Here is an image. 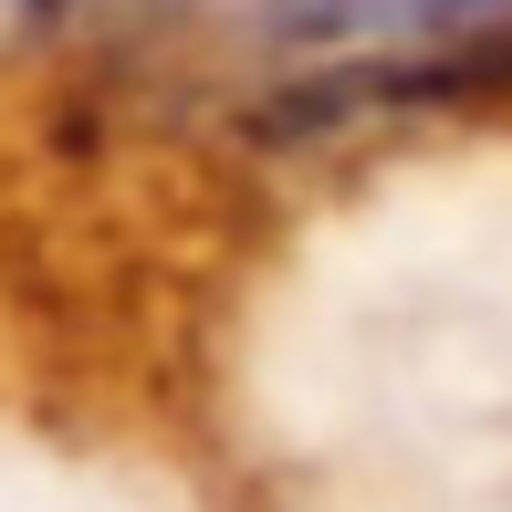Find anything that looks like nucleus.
Segmentation results:
<instances>
[{"label": "nucleus", "instance_id": "f257e3e1", "mask_svg": "<svg viewBox=\"0 0 512 512\" xmlns=\"http://www.w3.org/2000/svg\"><path fill=\"white\" fill-rule=\"evenodd\" d=\"M492 11H512V0H272L262 32L324 63H387V53H418V42L481 32Z\"/></svg>", "mask_w": 512, "mask_h": 512}]
</instances>
